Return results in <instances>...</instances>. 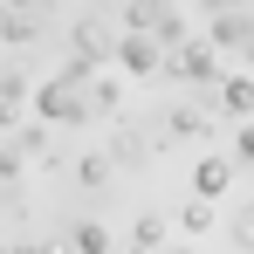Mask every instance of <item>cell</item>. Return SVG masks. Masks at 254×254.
Instances as JSON below:
<instances>
[{"instance_id":"obj_1","label":"cell","mask_w":254,"mask_h":254,"mask_svg":"<svg viewBox=\"0 0 254 254\" xmlns=\"http://www.w3.org/2000/svg\"><path fill=\"white\" fill-rule=\"evenodd\" d=\"M172 76H186V83H213V76H220V62H213L206 42H186V48H179V62H172Z\"/></svg>"},{"instance_id":"obj_2","label":"cell","mask_w":254,"mask_h":254,"mask_svg":"<svg viewBox=\"0 0 254 254\" xmlns=\"http://www.w3.org/2000/svg\"><path fill=\"white\" fill-rule=\"evenodd\" d=\"M117 55H124V69H130V76H151V69H158V35H144V28H130Z\"/></svg>"},{"instance_id":"obj_6","label":"cell","mask_w":254,"mask_h":254,"mask_svg":"<svg viewBox=\"0 0 254 254\" xmlns=\"http://www.w3.org/2000/svg\"><path fill=\"white\" fill-rule=\"evenodd\" d=\"M0 21H7V7H0Z\"/></svg>"},{"instance_id":"obj_3","label":"cell","mask_w":254,"mask_h":254,"mask_svg":"<svg viewBox=\"0 0 254 254\" xmlns=\"http://www.w3.org/2000/svg\"><path fill=\"white\" fill-rule=\"evenodd\" d=\"M227 179H234V172L220 165V158H206V165H199V179H192V186H199V199H220V192H227Z\"/></svg>"},{"instance_id":"obj_5","label":"cell","mask_w":254,"mask_h":254,"mask_svg":"<svg viewBox=\"0 0 254 254\" xmlns=\"http://www.w3.org/2000/svg\"><path fill=\"white\" fill-rule=\"evenodd\" d=\"M227 103H234V110H254V83H248V76L227 83Z\"/></svg>"},{"instance_id":"obj_4","label":"cell","mask_w":254,"mask_h":254,"mask_svg":"<svg viewBox=\"0 0 254 254\" xmlns=\"http://www.w3.org/2000/svg\"><path fill=\"white\" fill-rule=\"evenodd\" d=\"M76 248H83V254H103V248H110V234H103V227H76Z\"/></svg>"}]
</instances>
